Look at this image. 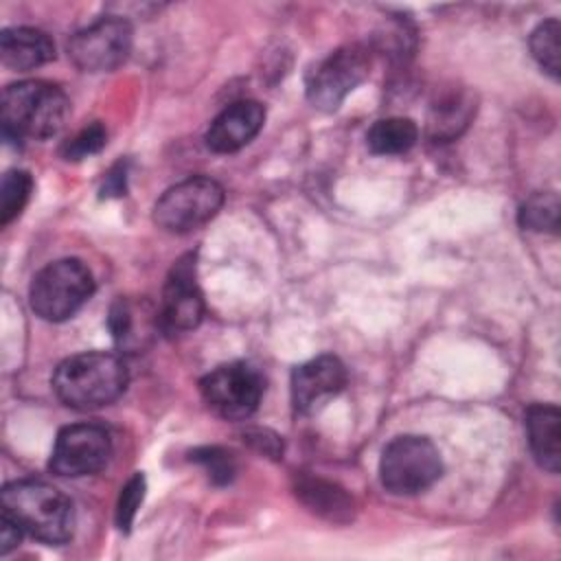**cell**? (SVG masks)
Instances as JSON below:
<instances>
[{"label":"cell","instance_id":"6da1fadb","mask_svg":"<svg viewBox=\"0 0 561 561\" xmlns=\"http://www.w3.org/2000/svg\"><path fill=\"white\" fill-rule=\"evenodd\" d=\"M70 116L66 92L48 81L11 83L2 92L0 118L9 140H46L57 136Z\"/></svg>","mask_w":561,"mask_h":561},{"label":"cell","instance_id":"7a4b0ae2","mask_svg":"<svg viewBox=\"0 0 561 561\" xmlns=\"http://www.w3.org/2000/svg\"><path fill=\"white\" fill-rule=\"evenodd\" d=\"M2 515L22 533L59 546L72 537V502L55 486L42 480H15L2 489Z\"/></svg>","mask_w":561,"mask_h":561},{"label":"cell","instance_id":"3957f363","mask_svg":"<svg viewBox=\"0 0 561 561\" xmlns=\"http://www.w3.org/2000/svg\"><path fill=\"white\" fill-rule=\"evenodd\" d=\"M127 388V368L118 355L90 351L64 359L53 375L57 399L72 410H99Z\"/></svg>","mask_w":561,"mask_h":561},{"label":"cell","instance_id":"277c9868","mask_svg":"<svg viewBox=\"0 0 561 561\" xmlns=\"http://www.w3.org/2000/svg\"><path fill=\"white\" fill-rule=\"evenodd\" d=\"M94 278L79 259H59L42 267L31 283V309L48 322H61L75 316L92 296Z\"/></svg>","mask_w":561,"mask_h":561},{"label":"cell","instance_id":"5b68a950","mask_svg":"<svg viewBox=\"0 0 561 561\" xmlns=\"http://www.w3.org/2000/svg\"><path fill=\"white\" fill-rule=\"evenodd\" d=\"M443 471L440 454L425 436H397L381 454V484L394 495H416L430 489Z\"/></svg>","mask_w":561,"mask_h":561},{"label":"cell","instance_id":"8992f818","mask_svg":"<svg viewBox=\"0 0 561 561\" xmlns=\"http://www.w3.org/2000/svg\"><path fill=\"white\" fill-rule=\"evenodd\" d=\"M224 206V188L219 182L195 175L178 182L153 206V221L167 232L184 234L202 228Z\"/></svg>","mask_w":561,"mask_h":561},{"label":"cell","instance_id":"52a82bcc","mask_svg":"<svg viewBox=\"0 0 561 561\" xmlns=\"http://www.w3.org/2000/svg\"><path fill=\"white\" fill-rule=\"evenodd\" d=\"M199 390L215 414L228 421H243L256 412L265 381L254 366L230 362L210 370L199 381Z\"/></svg>","mask_w":561,"mask_h":561},{"label":"cell","instance_id":"ba28073f","mask_svg":"<svg viewBox=\"0 0 561 561\" xmlns=\"http://www.w3.org/2000/svg\"><path fill=\"white\" fill-rule=\"evenodd\" d=\"M131 42V24L118 15H107L68 39V57L83 72H110L127 59Z\"/></svg>","mask_w":561,"mask_h":561},{"label":"cell","instance_id":"9c48e42d","mask_svg":"<svg viewBox=\"0 0 561 561\" xmlns=\"http://www.w3.org/2000/svg\"><path fill=\"white\" fill-rule=\"evenodd\" d=\"M370 55L359 44H348L331 53L311 72L307 99L322 112H335L342 101L368 77Z\"/></svg>","mask_w":561,"mask_h":561},{"label":"cell","instance_id":"30bf717a","mask_svg":"<svg viewBox=\"0 0 561 561\" xmlns=\"http://www.w3.org/2000/svg\"><path fill=\"white\" fill-rule=\"evenodd\" d=\"M112 456V440L105 427L96 423H75L59 430L50 471L61 478H81L101 471Z\"/></svg>","mask_w":561,"mask_h":561},{"label":"cell","instance_id":"8fae6325","mask_svg":"<svg viewBox=\"0 0 561 561\" xmlns=\"http://www.w3.org/2000/svg\"><path fill=\"white\" fill-rule=\"evenodd\" d=\"M160 327L169 333H184L195 329L204 318V298L195 280L193 256H182L169 272L162 289Z\"/></svg>","mask_w":561,"mask_h":561},{"label":"cell","instance_id":"7c38bea8","mask_svg":"<svg viewBox=\"0 0 561 561\" xmlns=\"http://www.w3.org/2000/svg\"><path fill=\"white\" fill-rule=\"evenodd\" d=\"M346 386V368L335 355L313 357L291 373V403L298 412L309 414L324 405Z\"/></svg>","mask_w":561,"mask_h":561},{"label":"cell","instance_id":"4fadbf2b","mask_svg":"<svg viewBox=\"0 0 561 561\" xmlns=\"http://www.w3.org/2000/svg\"><path fill=\"white\" fill-rule=\"evenodd\" d=\"M265 123V110L256 101H239L226 107L208 127L206 145L215 153H232L252 142Z\"/></svg>","mask_w":561,"mask_h":561},{"label":"cell","instance_id":"5bb4252c","mask_svg":"<svg viewBox=\"0 0 561 561\" xmlns=\"http://www.w3.org/2000/svg\"><path fill=\"white\" fill-rule=\"evenodd\" d=\"M107 324L118 348L138 353L151 342L153 331L160 324V316L149 307V302L118 298L110 309Z\"/></svg>","mask_w":561,"mask_h":561},{"label":"cell","instance_id":"9a60e30c","mask_svg":"<svg viewBox=\"0 0 561 561\" xmlns=\"http://www.w3.org/2000/svg\"><path fill=\"white\" fill-rule=\"evenodd\" d=\"M0 59L11 70H33L55 59V44L48 33L33 26H13L0 33Z\"/></svg>","mask_w":561,"mask_h":561},{"label":"cell","instance_id":"2e32d148","mask_svg":"<svg viewBox=\"0 0 561 561\" xmlns=\"http://www.w3.org/2000/svg\"><path fill=\"white\" fill-rule=\"evenodd\" d=\"M528 445L539 462L550 473L559 471L561 462V412L557 405L533 403L526 410Z\"/></svg>","mask_w":561,"mask_h":561},{"label":"cell","instance_id":"e0dca14e","mask_svg":"<svg viewBox=\"0 0 561 561\" xmlns=\"http://www.w3.org/2000/svg\"><path fill=\"white\" fill-rule=\"evenodd\" d=\"M476 112L473 99L465 90H449L432 103L427 116V134L434 140H454L469 125Z\"/></svg>","mask_w":561,"mask_h":561},{"label":"cell","instance_id":"ac0fdd59","mask_svg":"<svg viewBox=\"0 0 561 561\" xmlns=\"http://www.w3.org/2000/svg\"><path fill=\"white\" fill-rule=\"evenodd\" d=\"M296 495L318 515L331 522H348L353 517V500L335 484L320 478H302Z\"/></svg>","mask_w":561,"mask_h":561},{"label":"cell","instance_id":"d6986e66","mask_svg":"<svg viewBox=\"0 0 561 561\" xmlns=\"http://www.w3.org/2000/svg\"><path fill=\"white\" fill-rule=\"evenodd\" d=\"M416 138H419V127L414 125L412 118L390 116V118L377 121L368 129L366 145L377 156H397L412 149Z\"/></svg>","mask_w":561,"mask_h":561},{"label":"cell","instance_id":"ffe728a7","mask_svg":"<svg viewBox=\"0 0 561 561\" xmlns=\"http://www.w3.org/2000/svg\"><path fill=\"white\" fill-rule=\"evenodd\" d=\"M559 197L552 191L535 193L519 208V226L535 232H557L559 228Z\"/></svg>","mask_w":561,"mask_h":561},{"label":"cell","instance_id":"44dd1931","mask_svg":"<svg viewBox=\"0 0 561 561\" xmlns=\"http://www.w3.org/2000/svg\"><path fill=\"white\" fill-rule=\"evenodd\" d=\"M33 191V178L28 171L11 169L2 175L0 184V224H11L26 206Z\"/></svg>","mask_w":561,"mask_h":561},{"label":"cell","instance_id":"7402d4cb","mask_svg":"<svg viewBox=\"0 0 561 561\" xmlns=\"http://www.w3.org/2000/svg\"><path fill=\"white\" fill-rule=\"evenodd\" d=\"M530 53L537 64L552 77H559L561 57V24L559 20H546L530 33Z\"/></svg>","mask_w":561,"mask_h":561},{"label":"cell","instance_id":"603a6c76","mask_svg":"<svg viewBox=\"0 0 561 561\" xmlns=\"http://www.w3.org/2000/svg\"><path fill=\"white\" fill-rule=\"evenodd\" d=\"M107 142V131L101 123H90L81 131H77L64 147L61 156L66 160H83L96 151H101Z\"/></svg>","mask_w":561,"mask_h":561},{"label":"cell","instance_id":"cb8c5ba5","mask_svg":"<svg viewBox=\"0 0 561 561\" xmlns=\"http://www.w3.org/2000/svg\"><path fill=\"white\" fill-rule=\"evenodd\" d=\"M145 497V476L134 473L127 484L121 489L118 504H116V524L121 530H129L136 517V511Z\"/></svg>","mask_w":561,"mask_h":561},{"label":"cell","instance_id":"d4e9b609","mask_svg":"<svg viewBox=\"0 0 561 561\" xmlns=\"http://www.w3.org/2000/svg\"><path fill=\"white\" fill-rule=\"evenodd\" d=\"M191 456H193L195 462H199V465L206 467L208 476H210L215 482L224 484V482H230V480H232V476H234V458H232L228 451H224V449H219V447H206V449L193 451Z\"/></svg>","mask_w":561,"mask_h":561},{"label":"cell","instance_id":"484cf974","mask_svg":"<svg viewBox=\"0 0 561 561\" xmlns=\"http://www.w3.org/2000/svg\"><path fill=\"white\" fill-rule=\"evenodd\" d=\"M125 180H127L125 164L118 162V164L112 167L110 173L105 175V182H103V186H101V197H121V195H125V191H127Z\"/></svg>","mask_w":561,"mask_h":561},{"label":"cell","instance_id":"4316f807","mask_svg":"<svg viewBox=\"0 0 561 561\" xmlns=\"http://www.w3.org/2000/svg\"><path fill=\"white\" fill-rule=\"evenodd\" d=\"M20 535L22 530L9 519L2 515V528H0V552L7 554L11 548H15L20 543Z\"/></svg>","mask_w":561,"mask_h":561}]
</instances>
